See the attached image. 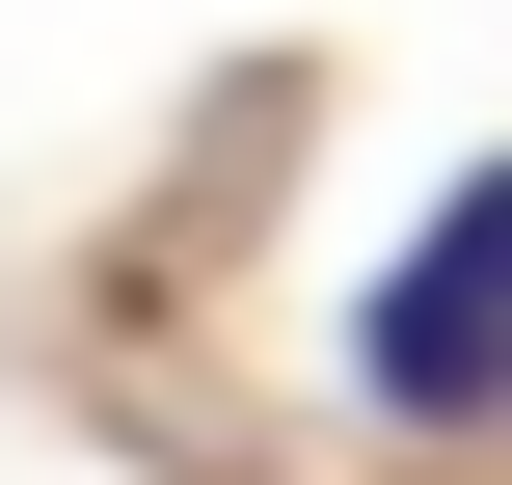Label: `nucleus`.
I'll return each instance as SVG.
<instances>
[{
	"mask_svg": "<svg viewBox=\"0 0 512 485\" xmlns=\"http://www.w3.org/2000/svg\"><path fill=\"white\" fill-rule=\"evenodd\" d=\"M351 405H378V432H512V162L351 297Z\"/></svg>",
	"mask_w": 512,
	"mask_h": 485,
	"instance_id": "1",
	"label": "nucleus"
}]
</instances>
